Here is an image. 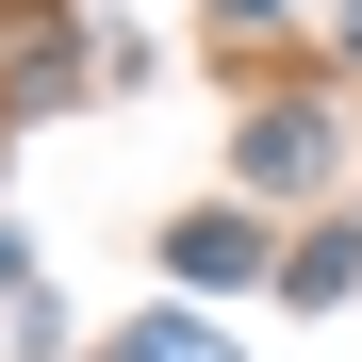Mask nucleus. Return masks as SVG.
Here are the masks:
<instances>
[{
  "instance_id": "1",
  "label": "nucleus",
  "mask_w": 362,
  "mask_h": 362,
  "mask_svg": "<svg viewBox=\"0 0 362 362\" xmlns=\"http://www.w3.org/2000/svg\"><path fill=\"white\" fill-rule=\"evenodd\" d=\"M132 362H230V346H214V329H148Z\"/></svg>"
}]
</instances>
